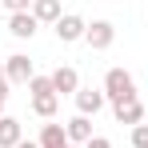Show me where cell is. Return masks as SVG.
<instances>
[{"label": "cell", "instance_id": "1", "mask_svg": "<svg viewBox=\"0 0 148 148\" xmlns=\"http://www.w3.org/2000/svg\"><path fill=\"white\" fill-rule=\"evenodd\" d=\"M28 92H32V112L44 116V120H52L56 108H60V96H56L52 80L48 76H32V80H28Z\"/></svg>", "mask_w": 148, "mask_h": 148}, {"label": "cell", "instance_id": "2", "mask_svg": "<svg viewBox=\"0 0 148 148\" xmlns=\"http://www.w3.org/2000/svg\"><path fill=\"white\" fill-rule=\"evenodd\" d=\"M104 96L112 100V104L136 100V80H132V72H124V68H108V72H104Z\"/></svg>", "mask_w": 148, "mask_h": 148}, {"label": "cell", "instance_id": "3", "mask_svg": "<svg viewBox=\"0 0 148 148\" xmlns=\"http://www.w3.org/2000/svg\"><path fill=\"white\" fill-rule=\"evenodd\" d=\"M52 28H56V40H60V44H76V40H84L88 20H84V16H76V12H64Z\"/></svg>", "mask_w": 148, "mask_h": 148}, {"label": "cell", "instance_id": "4", "mask_svg": "<svg viewBox=\"0 0 148 148\" xmlns=\"http://www.w3.org/2000/svg\"><path fill=\"white\" fill-rule=\"evenodd\" d=\"M112 40H116V28H112V20H92V24H88V32H84V44H88L92 52L112 48Z\"/></svg>", "mask_w": 148, "mask_h": 148}, {"label": "cell", "instance_id": "5", "mask_svg": "<svg viewBox=\"0 0 148 148\" xmlns=\"http://www.w3.org/2000/svg\"><path fill=\"white\" fill-rule=\"evenodd\" d=\"M32 76H36V72H32V60H28V56L16 52V56L4 60V80H8V84H28Z\"/></svg>", "mask_w": 148, "mask_h": 148}, {"label": "cell", "instance_id": "6", "mask_svg": "<svg viewBox=\"0 0 148 148\" xmlns=\"http://www.w3.org/2000/svg\"><path fill=\"white\" fill-rule=\"evenodd\" d=\"M48 80H52V88H56V96H68V92L76 96V92H80V76H76V68H68V64H60Z\"/></svg>", "mask_w": 148, "mask_h": 148}, {"label": "cell", "instance_id": "7", "mask_svg": "<svg viewBox=\"0 0 148 148\" xmlns=\"http://www.w3.org/2000/svg\"><path fill=\"white\" fill-rule=\"evenodd\" d=\"M104 104H108L104 88H80V92H76V108H80V116H96Z\"/></svg>", "mask_w": 148, "mask_h": 148}, {"label": "cell", "instance_id": "8", "mask_svg": "<svg viewBox=\"0 0 148 148\" xmlns=\"http://www.w3.org/2000/svg\"><path fill=\"white\" fill-rule=\"evenodd\" d=\"M36 28H40V20H36L32 12H12V16H8V32H12L16 40H32Z\"/></svg>", "mask_w": 148, "mask_h": 148}, {"label": "cell", "instance_id": "9", "mask_svg": "<svg viewBox=\"0 0 148 148\" xmlns=\"http://www.w3.org/2000/svg\"><path fill=\"white\" fill-rule=\"evenodd\" d=\"M64 132H68V144H88V140H92V120H88V116H80V112H76L72 120L64 124Z\"/></svg>", "mask_w": 148, "mask_h": 148}, {"label": "cell", "instance_id": "10", "mask_svg": "<svg viewBox=\"0 0 148 148\" xmlns=\"http://www.w3.org/2000/svg\"><path fill=\"white\" fill-rule=\"evenodd\" d=\"M112 116H116V124H136L144 120V104L140 100H124V104H112Z\"/></svg>", "mask_w": 148, "mask_h": 148}, {"label": "cell", "instance_id": "11", "mask_svg": "<svg viewBox=\"0 0 148 148\" xmlns=\"http://www.w3.org/2000/svg\"><path fill=\"white\" fill-rule=\"evenodd\" d=\"M36 144H40V148H68V132H64V124H44Z\"/></svg>", "mask_w": 148, "mask_h": 148}, {"label": "cell", "instance_id": "12", "mask_svg": "<svg viewBox=\"0 0 148 148\" xmlns=\"http://www.w3.org/2000/svg\"><path fill=\"white\" fill-rule=\"evenodd\" d=\"M32 16L40 24H56L64 12H60V0H32Z\"/></svg>", "mask_w": 148, "mask_h": 148}, {"label": "cell", "instance_id": "13", "mask_svg": "<svg viewBox=\"0 0 148 148\" xmlns=\"http://www.w3.org/2000/svg\"><path fill=\"white\" fill-rule=\"evenodd\" d=\"M24 140L20 136V120L16 116H0V148H16Z\"/></svg>", "mask_w": 148, "mask_h": 148}, {"label": "cell", "instance_id": "14", "mask_svg": "<svg viewBox=\"0 0 148 148\" xmlns=\"http://www.w3.org/2000/svg\"><path fill=\"white\" fill-rule=\"evenodd\" d=\"M132 148H148V124H136L132 128Z\"/></svg>", "mask_w": 148, "mask_h": 148}, {"label": "cell", "instance_id": "15", "mask_svg": "<svg viewBox=\"0 0 148 148\" xmlns=\"http://www.w3.org/2000/svg\"><path fill=\"white\" fill-rule=\"evenodd\" d=\"M0 4H4L8 12H32V8H28L32 0H0Z\"/></svg>", "mask_w": 148, "mask_h": 148}, {"label": "cell", "instance_id": "16", "mask_svg": "<svg viewBox=\"0 0 148 148\" xmlns=\"http://www.w3.org/2000/svg\"><path fill=\"white\" fill-rule=\"evenodd\" d=\"M84 148H112V140H108V136H92Z\"/></svg>", "mask_w": 148, "mask_h": 148}, {"label": "cell", "instance_id": "17", "mask_svg": "<svg viewBox=\"0 0 148 148\" xmlns=\"http://www.w3.org/2000/svg\"><path fill=\"white\" fill-rule=\"evenodd\" d=\"M4 104H8V80H0V116H4Z\"/></svg>", "mask_w": 148, "mask_h": 148}, {"label": "cell", "instance_id": "18", "mask_svg": "<svg viewBox=\"0 0 148 148\" xmlns=\"http://www.w3.org/2000/svg\"><path fill=\"white\" fill-rule=\"evenodd\" d=\"M16 148H40V144H36V140H20Z\"/></svg>", "mask_w": 148, "mask_h": 148}, {"label": "cell", "instance_id": "19", "mask_svg": "<svg viewBox=\"0 0 148 148\" xmlns=\"http://www.w3.org/2000/svg\"><path fill=\"white\" fill-rule=\"evenodd\" d=\"M0 80H4V60H0Z\"/></svg>", "mask_w": 148, "mask_h": 148}, {"label": "cell", "instance_id": "20", "mask_svg": "<svg viewBox=\"0 0 148 148\" xmlns=\"http://www.w3.org/2000/svg\"><path fill=\"white\" fill-rule=\"evenodd\" d=\"M68 148H80V144H68Z\"/></svg>", "mask_w": 148, "mask_h": 148}]
</instances>
